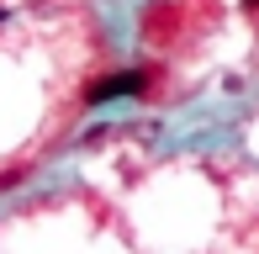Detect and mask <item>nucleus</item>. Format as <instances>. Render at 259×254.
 I'll list each match as a JSON object with an SVG mask.
<instances>
[{
    "instance_id": "nucleus-1",
    "label": "nucleus",
    "mask_w": 259,
    "mask_h": 254,
    "mask_svg": "<svg viewBox=\"0 0 259 254\" xmlns=\"http://www.w3.org/2000/svg\"><path fill=\"white\" fill-rule=\"evenodd\" d=\"M148 90V69H116V74L96 79L85 90V106H106V101H122V96H143Z\"/></svg>"
},
{
    "instance_id": "nucleus-3",
    "label": "nucleus",
    "mask_w": 259,
    "mask_h": 254,
    "mask_svg": "<svg viewBox=\"0 0 259 254\" xmlns=\"http://www.w3.org/2000/svg\"><path fill=\"white\" fill-rule=\"evenodd\" d=\"M0 21H6V11H0Z\"/></svg>"
},
{
    "instance_id": "nucleus-2",
    "label": "nucleus",
    "mask_w": 259,
    "mask_h": 254,
    "mask_svg": "<svg viewBox=\"0 0 259 254\" xmlns=\"http://www.w3.org/2000/svg\"><path fill=\"white\" fill-rule=\"evenodd\" d=\"M243 6H249V11H254V6H259V0H243Z\"/></svg>"
}]
</instances>
